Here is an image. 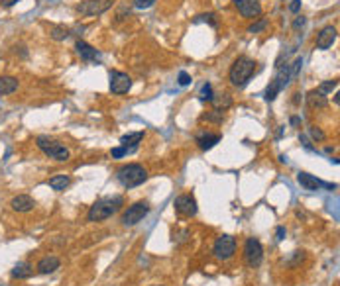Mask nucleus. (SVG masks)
<instances>
[{"label": "nucleus", "mask_w": 340, "mask_h": 286, "mask_svg": "<svg viewBox=\"0 0 340 286\" xmlns=\"http://www.w3.org/2000/svg\"><path fill=\"white\" fill-rule=\"evenodd\" d=\"M301 4H303L301 0H291V2H289V12H291V14H297V12L301 10Z\"/></svg>", "instance_id": "f704fd0d"}, {"label": "nucleus", "mask_w": 340, "mask_h": 286, "mask_svg": "<svg viewBox=\"0 0 340 286\" xmlns=\"http://www.w3.org/2000/svg\"><path fill=\"white\" fill-rule=\"evenodd\" d=\"M244 257H246L248 267H252V269L261 265V261H263V247H261V243L255 237H250L246 241V245H244Z\"/></svg>", "instance_id": "423d86ee"}, {"label": "nucleus", "mask_w": 340, "mask_h": 286, "mask_svg": "<svg viewBox=\"0 0 340 286\" xmlns=\"http://www.w3.org/2000/svg\"><path fill=\"white\" fill-rule=\"evenodd\" d=\"M307 104H309L311 108H325V106L329 104V100H327V96H325L323 92L311 90V92L307 94Z\"/></svg>", "instance_id": "6ab92c4d"}, {"label": "nucleus", "mask_w": 340, "mask_h": 286, "mask_svg": "<svg viewBox=\"0 0 340 286\" xmlns=\"http://www.w3.org/2000/svg\"><path fill=\"white\" fill-rule=\"evenodd\" d=\"M36 143H38V147L47 155V157H51V159H55V161H69V149L65 147V145H61L59 142H53V140H49L47 136H40L38 140H36Z\"/></svg>", "instance_id": "20e7f679"}, {"label": "nucleus", "mask_w": 340, "mask_h": 286, "mask_svg": "<svg viewBox=\"0 0 340 286\" xmlns=\"http://www.w3.org/2000/svg\"><path fill=\"white\" fill-rule=\"evenodd\" d=\"M281 92V88H279V84L275 82V80H271L269 82V86H267V90H265V100L267 102H273L275 100V96Z\"/></svg>", "instance_id": "393cba45"}, {"label": "nucleus", "mask_w": 340, "mask_h": 286, "mask_svg": "<svg viewBox=\"0 0 340 286\" xmlns=\"http://www.w3.org/2000/svg\"><path fill=\"white\" fill-rule=\"evenodd\" d=\"M69 36H71V30L65 28V26H55V28H51V39H55V41H63V39H67Z\"/></svg>", "instance_id": "5701e85b"}, {"label": "nucleus", "mask_w": 340, "mask_h": 286, "mask_svg": "<svg viewBox=\"0 0 340 286\" xmlns=\"http://www.w3.org/2000/svg\"><path fill=\"white\" fill-rule=\"evenodd\" d=\"M303 26H305V18H303V16H299V18L293 22V28H295V30H299V28H303Z\"/></svg>", "instance_id": "e433bc0d"}, {"label": "nucleus", "mask_w": 340, "mask_h": 286, "mask_svg": "<svg viewBox=\"0 0 340 286\" xmlns=\"http://www.w3.org/2000/svg\"><path fill=\"white\" fill-rule=\"evenodd\" d=\"M309 134H311V138H313V140H317V142H323V140L327 138V136H325L317 126H311V128H309Z\"/></svg>", "instance_id": "2f4dec72"}, {"label": "nucleus", "mask_w": 340, "mask_h": 286, "mask_svg": "<svg viewBox=\"0 0 340 286\" xmlns=\"http://www.w3.org/2000/svg\"><path fill=\"white\" fill-rule=\"evenodd\" d=\"M301 65H303V59L301 57H297L291 65H289V74H291V78H295L297 74H299V71H301Z\"/></svg>", "instance_id": "c85d7f7f"}, {"label": "nucleus", "mask_w": 340, "mask_h": 286, "mask_svg": "<svg viewBox=\"0 0 340 286\" xmlns=\"http://www.w3.org/2000/svg\"><path fill=\"white\" fill-rule=\"evenodd\" d=\"M148 214H150L148 202H136V204H132V206L124 212V215H122V223H124V225H136L138 221H142Z\"/></svg>", "instance_id": "0eeeda50"}, {"label": "nucleus", "mask_w": 340, "mask_h": 286, "mask_svg": "<svg viewBox=\"0 0 340 286\" xmlns=\"http://www.w3.org/2000/svg\"><path fill=\"white\" fill-rule=\"evenodd\" d=\"M112 6V0H85L77 6V10L85 16H100Z\"/></svg>", "instance_id": "6e6552de"}, {"label": "nucleus", "mask_w": 340, "mask_h": 286, "mask_svg": "<svg viewBox=\"0 0 340 286\" xmlns=\"http://www.w3.org/2000/svg\"><path fill=\"white\" fill-rule=\"evenodd\" d=\"M216 16L212 14V12H209V14H203V16H197V20L195 22H209L212 28H216V20H214Z\"/></svg>", "instance_id": "7c9ffc66"}, {"label": "nucleus", "mask_w": 340, "mask_h": 286, "mask_svg": "<svg viewBox=\"0 0 340 286\" xmlns=\"http://www.w3.org/2000/svg\"><path fill=\"white\" fill-rule=\"evenodd\" d=\"M337 39V28L335 26H325L321 34L317 36V47L319 49H329Z\"/></svg>", "instance_id": "ddd939ff"}, {"label": "nucleus", "mask_w": 340, "mask_h": 286, "mask_svg": "<svg viewBox=\"0 0 340 286\" xmlns=\"http://www.w3.org/2000/svg\"><path fill=\"white\" fill-rule=\"evenodd\" d=\"M207 122H212V124H222V120H224V112L222 110H211V112H207L205 116H203Z\"/></svg>", "instance_id": "b1692460"}, {"label": "nucleus", "mask_w": 340, "mask_h": 286, "mask_svg": "<svg viewBox=\"0 0 340 286\" xmlns=\"http://www.w3.org/2000/svg\"><path fill=\"white\" fill-rule=\"evenodd\" d=\"M212 102L216 104V110H222V112L232 106V98L228 94H222V98H212Z\"/></svg>", "instance_id": "a878e982"}, {"label": "nucleus", "mask_w": 340, "mask_h": 286, "mask_svg": "<svg viewBox=\"0 0 340 286\" xmlns=\"http://www.w3.org/2000/svg\"><path fill=\"white\" fill-rule=\"evenodd\" d=\"M212 253L220 261H228L236 253V239L232 235H220L212 247Z\"/></svg>", "instance_id": "39448f33"}, {"label": "nucleus", "mask_w": 340, "mask_h": 286, "mask_svg": "<svg viewBox=\"0 0 340 286\" xmlns=\"http://www.w3.org/2000/svg\"><path fill=\"white\" fill-rule=\"evenodd\" d=\"M277 239H285V227H277Z\"/></svg>", "instance_id": "4c0bfd02"}, {"label": "nucleus", "mask_w": 340, "mask_h": 286, "mask_svg": "<svg viewBox=\"0 0 340 286\" xmlns=\"http://www.w3.org/2000/svg\"><path fill=\"white\" fill-rule=\"evenodd\" d=\"M18 90V78L14 76H0V94L6 96V94H12Z\"/></svg>", "instance_id": "aec40b11"}, {"label": "nucleus", "mask_w": 340, "mask_h": 286, "mask_svg": "<svg viewBox=\"0 0 340 286\" xmlns=\"http://www.w3.org/2000/svg\"><path fill=\"white\" fill-rule=\"evenodd\" d=\"M116 179L122 186L126 188H134V186H140L146 179H148V173L142 165L138 163H130V165H124L122 169H118L116 173Z\"/></svg>", "instance_id": "7ed1b4c3"}, {"label": "nucleus", "mask_w": 340, "mask_h": 286, "mask_svg": "<svg viewBox=\"0 0 340 286\" xmlns=\"http://www.w3.org/2000/svg\"><path fill=\"white\" fill-rule=\"evenodd\" d=\"M265 26H267V20H265V18H259L255 24H252V26L248 28V32H250V34H257V32H261Z\"/></svg>", "instance_id": "c756f323"}, {"label": "nucleus", "mask_w": 340, "mask_h": 286, "mask_svg": "<svg viewBox=\"0 0 340 286\" xmlns=\"http://www.w3.org/2000/svg\"><path fill=\"white\" fill-rule=\"evenodd\" d=\"M212 86L207 82V84H203V88H201V100L203 102H212Z\"/></svg>", "instance_id": "cd10ccee"}, {"label": "nucleus", "mask_w": 340, "mask_h": 286, "mask_svg": "<svg viewBox=\"0 0 340 286\" xmlns=\"http://www.w3.org/2000/svg\"><path fill=\"white\" fill-rule=\"evenodd\" d=\"M75 49H77V53L81 55V59L83 61H98L100 59V53L92 47V45H88L86 41H77V45H75Z\"/></svg>", "instance_id": "dca6fc26"}, {"label": "nucleus", "mask_w": 340, "mask_h": 286, "mask_svg": "<svg viewBox=\"0 0 340 286\" xmlns=\"http://www.w3.org/2000/svg\"><path fill=\"white\" fill-rule=\"evenodd\" d=\"M337 86H339V80L335 78V80H325V82H321V86H319L317 90L323 92V94H329V92L337 90Z\"/></svg>", "instance_id": "bb28decb"}, {"label": "nucleus", "mask_w": 340, "mask_h": 286, "mask_svg": "<svg viewBox=\"0 0 340 286\" xmlns=\"http://www.w3.org/2000/svg\"><path fill=\"white\" fill-rule=\"evenodd\" d=\"M0 286H2V285H0Z\"/></svg>", "instance_id": "ea45409f"}, {"label": "nucleus", "mask_w": 340, "mask_h": 286, "mask_svg": "<svg viewBox=\"0 0 340 286\" xmlns=\"http://www.w3.org/2000/svg\"><path fill=\"white\" fill-rule=\"evenodd\" d=\"M175 210H177V214L179 215H185V217H193V215L197 214V200L191 196V194H181V196H177L175 198Z\"/></svg>", "instance_id": "1a4fd4ad"}, {"label": "nucleus", "mask_w": 340, "mask_h": 286, "mask_svg": "<svg viewBox=\"0 0 340 286\" xmlns=\"http://www.w3.org/2000/svg\"><path fill=\"white\" fill-rule=\"evenodd\" d=\"M61 267V261L57 259V257H53V255H49V257H43V259H40V263H38V273L40 275H51V273H55L57 269Z\"/></svg>", "instance_id": "2eb2a0df"}, {"label": "nucleus", "mask_w": 340, "mask_h": 286, "mask_svg": "<svg viewBox=\"0 0 340 286\" xmlns=\"http://www.w3.org/2000/svg\"><path fill=\"white\" fill-rule=\"evenodd\" d=\"M132 88V78L126 72L112 71L110 72V90L114 94H126Z\"/></svg>", "instance_id": "9d476101"}, {"label": "nucleus", "mask_w": 340, "mask_h": 286, "mask_svg": "<svg viewBox=\"0 0 340 286\" xmlns=\"http://www.w3.org/2000/svg\"><path fill=\"white\" fill-rule=\"evenodd\" d=\"M144 140V132H136V134H128V136H124L122 140H120V147H124L126 149V153H134L136 149H138V145H140V142Z\"/></svg>", "instance_id": "f3484780"}, {"label": "nucleus", "mask_w": 340, "mask_h": 286, "mask_svg": "<svg viewBox=\"0 0 340 286\" xmlns=\"http://www.w3.org/2000/svg\"><path fill=\"white\" fill-rule=\"evenodd\" d=\"M69 182H71V179H69L67 175H55V177H51V179L47 180V184H49L53 190H57V192L65 190V188L69 186Z\"/></svg>", "instance_id": "412c9836"}, {"label": "nucleus", "mask_w": 340, "mask_h": 286, "mask_svg": "<svg viewBox=\"0 0 340 286\" xmlns=\"http://www.w3.org/2000/svg\"><path fill=\"white\" fill-rule=\"evenodd\" d=\"M220 140H222V138H220L218 134H203V136L197 138V143H199V147H201L203 151H209V149H212Z\"/></svg>", "instance_id": "a211bd4d"}, {"label": "nucleus", "mask_w": 340, "mask_h": 286, "mask_svg": "<svg viewBox=\"0 0 340 286\" xmlns=\"http://www.w3.org/2000/svg\"><path fill=\"white\" fill-rule=\"evenodd\" d=\"M297 180H299V184H301L305 190H319V188H323V186L335 188L333 184H327V182L319 180L317 177H313V175H309V173H299V175H297Z\"/></svg>", "instance_id": "f8f14e48"}, {"label": "nucleus", "mask_w": 340, "mask_h": 286, "mask_svg": "<svg viewBox=\"0 0 340 286\" xmlns=\"http://www.w3.org/2000/svg\"><path fill=\"white\" fill-rule=\"evenodd\" d=\"M234 6L244 18H257L261 14V6L257 0H234Z\"/></svg>", "instance_id": "9b49d317"}, {"label": "nucleus", "mask_w": 340, "mask_h": 286, "mask_svg": "<svg viewBox=\"0 0 340 286\" xmlns=\"http://www.w3.org/2000/svg\"><path fill=\"white\" fill-rule=\"evenodd\" d=\"M301 142H303V145H305V147H307V149H313V145H311V143H309V140H307V138H305V136H301Z\"/></svg>", "instance_id": "58836bf2"}, {"label": "nucleus", "mask_w": 340, "mask_h": 286, "mask_svg": "<svg viewBox=\"0 0 340 286\" xmlns=\"http://www.w3.org/2000/svg\"><path fill=\"white\" fill-rule=\"evenodd\" d=\"M177 82H179L181 86H187V84H191V76H189V72H185V71L179 72V76H177Z\"/></svg>", "instance_id": "473e14b6"}, {"label": "nucleus", "mask_w": 340, "mask_h": 286, "mask_svg": "<svg viewBox=\"0 0 340 286\" xmlns=\"http://www.w3.org/2000/svg\"><path fill=\"white\" fill-rule=\"evenodd\" d=\"M158 0H136L134 2V6L136 8H140V10H144V8H150V6H154Z\"/></svg>", "instance_id": "72a5a7b5"}, {"label": "nucleus", "mask_w": 340, "mask_h": 286, "mask_svg": "<svg viewBox=\"0 0 340 286\" xmlns=\"http://www.w3.org/2000/svg\"><path fill=\"white\" fill-rule=\"evenodd\" d=\"M32 273H34V267L30 265V263H18L14 269H12V277L14 279H30L32 277Z\"/></svg>", "instance_id": "4be33fe9"}, {"label": "nucleus", "mask_w": 340, "mask_h": 286, "mask_svg": "<svg viewBox=\"0 0 340 286\" xmlns=\"http://www.w3.org/2000/svg\"><path fill=\"white\" fill-rule=\"evenodd\" d=\"M10 206H12V210H14V212L26 214V212L34 210L36 202H34V198H32V196H28V194H18V196H14V198H12Z\"/></svg>", "instance_id": "4468645a"}, {"label": "nucleus", "mask_w": 340, "mask_h": 286, "mask_svg": "<svg viewBox=\"0 0 340 286\" xmlns=\"http://www.w3.org/2000/svg\"><path fill=\"white\" fill-rule=\"evenodd\" d=\"M255 72V61L248 57H238L230 67V82L236 88H244Z\"/></svg>", "instance_id": "f03ea898"}, {"label": "nucleus", "mask_w": 340, "mask_h": 286, "mask_svg": "<svg viewBox=\"0 0 340 286\" xmlns=\"http://www.w3.org/2000/svg\"><path fill=\"white\" fill-rule=\"evenodd\" d=\"M110 155H112L114 159H120V157L126 155V149H124V147H114V149L110 151Z\"/></svg>", "instance_id": "c9c22d12"}, {"label": "nucleus", "mask_w": 340, "mask_h": 286, "mask_svg": "<svg viewBox=\"0 0 340 286\" xmlns=\"http://www.w3.org/2000/svg\"><path fill=\"white\" fill-rule=\"evenodd\" d=\"M122 204H124L122 196L100 198V200H96V202L90 206V210H88V214H86V219H88V221H102V219L110 217L112 214H116V212L120 210Z\"/></svg>", "instance_id": "f257e3e1"}]
</instances>
